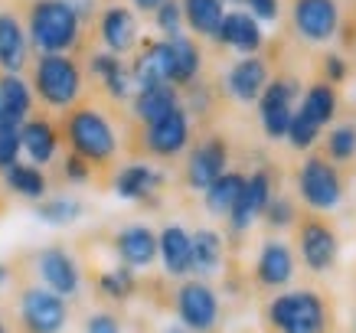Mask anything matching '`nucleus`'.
<instances>
[{
  "instance_id": "nucleus-43",
  "label": "nucleus",
  "mask_w": 356,
  "mask_h": 333,
  "mask_svg": "<svg viewBox=\"0 0 356 333\" xmlns=\"http://www.w3.org/2000/svg\"><path fill=\"white\" fill-rule=\"evenodd\" d=\"M86 333H121V323L115 314H92L86 320Z\"/></svg>"
},
{
  "instance_id": "nucleus-16",
  "label": "nucleus",
  "mask_w": 356,
  "mask_h": 333,
  "mask_svg": "<svg viewBox=\"0 0 356 333\" xmlns=\"http://www.w3.org/2000/svg\"><path fill=\"white\" fill-rule=\"evenodd\" d=\"M115 193L121 200H128V203H144V200H151L163 190V173L157 167L144 161H131L124 163L118 173H115Z\"/></svg>"
},
{
  "instance_id": "nucleus-31",
  "label": "nucleus",
  "mask_w": 356,
  "mask_h": 333,
  "mask_svg": "<svg viewBox=\"0 0 356 333\" xmlns=\"http://www.w3.org/2000/svg\"><path fill=\"white\" fill-rule=\"evenodd\" d=\"M180 7H184V23L190 26V30L200 33V36L216 40L219 23H222V17H226L222 0H180Z\"/></svg>"
},
{
  "instance_id": "nucleus-39",
  "label": "nucleus",
  "mask_w": 356,
  "mask_h": 333,
  "mask_svg": "<svg viewBox=\"0 0 356 333\" xmlns=\"http://www.w3.org/2000/svg\"><path fill=\"white\" fill-rule=\"evenodd\" d=\"M265 219H268V226H278V229H284V226H291L294 219H298V213H294V203L288 200V196H278V193H271V200H268V206H265Z\"/></svg>"
},
{
  "instance_id": "nucleus-19",
  "label": "nucleus",
  "mask_w": 356,
  "mask_h": 333,
  "mask_svg": "<svg viewBox=\"0 0 356 333\" xmlns=\"http://www.w3.org/2000/svg\"><path fill=\"white\" fill-rule=\"evenodd\" d=\"M115 252H118L121 265L128 268H147L157 258V232L144 222H131L115 236Z\"/></svg>"
},
{
  "instance_id": "nucleus-28",
  "label": "nucleus",
  "mask_w": 356,
  "mask_h": 333,
  "mask_svg": "<svg viewBox=\"0 0 356 333\" xmlns=\"http://www.w3.org/2000/svg\"><path fill=\"white\" fill-rule=\"evenodd\" d=\"M190 245H193V275L200 278H213L219 275L222 261H226V242L216 229H196L190 232Z\"/></svg>"
},
{
  "instance_id": "nucleus-9",
  "label": "nucleus",
  "mask_w": 356,
  "mask_h": 333,
  "mask_svg": "<svg viewBox=\"0 0 356 333\" xmlns=\"http://www.w3.org/2000/svg\"><path fill=\"white\" fill-rule=\"evenodd\" d=\"M229 170V144L226 138H219V134H209L196 144L190 157H186V167H184V180L190 190L196 193H203L209 183L222 177Z\"/></svg>"
},
{
  "instance_id": "nucleus-36",
  "label": "nucleus",
  "mask_w": 356,
  "mask_h": 333,
  "mask_svg": "<svg viewBox=\"0 0 356 333\" xmlns=\"http://www.w3.org/2000/svg\"><path fill=\"white\" fill-rule=\"evenodd\" d=\"M317 134H321V124H314L301 108H298V111L291 115V124H288V134H284V138L291 140L294 151H307L314 140H317Z\"/></svg>"
},
{
  "instance_id": "nucleus-41",
  "label": "nucleus",
  "mask_w": 356,
  "mask_h": 333,
  "mask_svg": "<svg viewBox=\"0 0 356 333\" xmlns=\"http://www.w3.org/2000/svg\"><path fill=\"white\" fill-rule=\"evenodd\" d=\"M92 170H95L92 163H88V161H82L79 154H72V151H69V157H65V163H63L65 180H69V183H79V186H82V183H88V180H92Z\"/></svg>"
},
{
  "instance_id": "nucleus-3",
  "label": "nucleus",
  "mask_w": 356,
  "mask_h": 333,
  "mask_svg": "<svg viewBox=\"0 0 356 333\" xmlns=\"http://www.w3.org/2000/svg\"><path fill=\"white\" fill-rule=\"evenodd\" d=\"M33 92L49 108H72L82 95V69L69 53H43L33 65Z\"/></svg>"
},
{
  "instance_id": "nucleus-40",
  "label": "nucleus",
  "mask_w": 356,
  "mask_h": 333,
  "mask_svg": "<svg viewBox=\"0 0 356 333\" xmlns=\"http://www.w3.org/2000/svg\"><path fill=\"white\" fill-rule=\"evenodd\" d=\"M20 154H23L20 128H13V124H0V170L20 161Z\"/></svg>"
},
{
  "instance_id": "nucleus-45",
  "label": "nucleus",
  "mask_w": 356,
  "mask_h": 333,
  "mask_svg": "<svg viewBox=\"0 0 356 333\" xmlns=\"http://www.w3.org/2000/svg\"><path fill=\"white\" fill-rule=\"evenodd\" d=\"M69 7L76 10V17H79V20L86 23L88 17L95 13V0H69Z\"/></svg>"
},
{
  "instance_id": "nucleus-47",
  "label": "nucleus",
  "mask_w": 356,
  "mask_h": 333,
  "mask_svg": "<svg viewBox=\"0 0 356 333\" xmlns=\"http://www.w3.org/2000/svg\"><path fill=\"white\" fill-rule=\"evenodd\" d=\"M161 333H193V330H186L184 323H167V327H163Z\"/></svg>"
},
{
  "instance_id": "nucleus-46",
  "label": "nucleus",
  "mask_w": 356,
  "mask_h": 333,
  "mask_svg": "<svg viewBox=\"0 0 356 333\" xmlns=\"http://www.w3.org/2000/svg\"><path fill=\"white\" fill-rule=\"evenodd\" d=\"M131 3H134L138 10H144V13H154L163 3V0H131Z\"/></svg>"
},
{
  "instance_id": "nucleus-34",
  "label": "nucleus",
  "mask_w": 356,
  "mask_h": 333,
  "mask_svg": "<svg viewBox=\"0 0 356 333\" xmlns=\"http://www.w3.org/2000/svg\"><path fill=\"white\" fill-rule=\"evenodd\" d=\"M301 111L314 121V124H321V128L330 124L337 115V92L330 88V82H314L301 101Z\"/></svg>"
},
{
  "instance_id": "nucleus-12",
  "label": "nucleus",
  "mask_w": 356,
  "mask_h": 333,
  "mask_svg": "<svg viewBox=\"0 0 356 333\" xmlns=\"http://www.w3.org/2000/svg\"><path fill=\"white\" fill-rule=\"evenodd\" d=\"M271 193H275V183H271L268 170L248 173L242 193L236 196V203H232V209H229V226H232V232H248L252 222L265 213Z\"/></svg>"
},
{
  "instance_id": "nucleus-50",
  "label": "nucleus",
  "mask_w": 356,
  "mask_h": 333,
  "mask_svg": "<svg viewBox=\"0 0 356 333\" xmlns=\"http://www.w3.org/2000/svg\"><path fill=\"white\" fill-rule=\"evenodd\" d=\"M0 333H7V327H3V320H0Z\"/></svg>"
},
{
  "instance_id": "nucleus-32",
  "label": "nucleus",
  "mask_w": 356,
  "mask_h": 333,
  "mask_svg": "<svg viewBox=\"0 0 356 333\" xmlns=\"http://www.w3.org/2000/svg\"><path fill=\"white\" fill-rule=\"evenodd\" d=\"M242 186H245V173L226 170L222 177H216V180L203 190L206 209H209L213 216H229V209H232V203H236V196L242 193Z\"/></svg>"
},
{
  "instance_id": "nucleus-38",
  "label": "nucleus",
  "mask_w": 356,
  "mask_h": 333,
  "mask_svg": "<svg viewBox=\"0 0 356 333\" xmlns=\"http://www.w3.org/2000/svg\"><path fill=\"white\" fill-rule=\"evenodd\" d=\"M327 154L334 161H350L356 157V128L353 124H340L327 134Z\"/></svg>"
},
{
  "instance_id": "nucleus-42",
  "label": "nucleus",
  "mask_w": 356,
  "mask_h": 333,
  "mask_svg": "<svg viewBox=\"0 0 356 333\" xmlns=\"http://www.w3.org/2000/svg\"><path fill=\"white\" fill-rule=\"evenodd\" d=\"M242 3L248 7V13H252L255 20H265V23L278 20V13H281L278 0H242Z\"/></svg>"
},
{
  "instance_id": "nucleus-44",
  "label": "nucleus",
  "mask_w": 356,
  "mask_h": 333,
  "mask_svg": "<svg viewBox=\"0 0 356 333\" xmlns=\"http://www.w3.org/2000/svg\"><path fill=\"white\" fill-rule=\"evenodd\" d=\"M324 72H327V82H340L346 76V65L340 56H327L324 59Z\"/></svg>"
},
{
  "instance_id": "nucleus-49",
  "label": "nucleus",
  "mask_w": 356,
  "mask_h": 333,
  "mask_svg": "<svg viewBox=\"0 0 356 333\" xmlns=\"http://www.w3.org/2000/svg\"><path fill=\"white\" fill-rule=\"evenodd\" d=\"M226 3H242V0H222V7H226Z\"/></svg>"
},
{
  "instance_id": "nucleus-37",
  "label": "nucleus",
  "mask_w": 356,
  "mask_h": 333,
  "mask_svg": "<svg viewBox=\"0 0 356 333\" xmlns=\"http://www.w3.org/2000/svg\"><path fill=\"white\" fill-rule=\"evenodd\" d=\"M154 23L163 33V40L180 36L184 33V7H180V0H163L161 7L154 10Z\"/></svg>"
},
{
  "instance_id": "nucleus-20",
  "label": "nucleus",
  "mask_w": 356,
  "mask_h": 333,
  "mask_svg": "<svg viewBox=\"0 0 356 333\" xmlns=\"http://www.w3.org/2000/svg\"><path fill=\"white\" fill-rule=\"evenodd\" d=\"M59 144H63V138H59V131H56L53 121L26 118L20 124V147H23V154L30 157V163H36V167L53 163L56 154H59Z\"/></svg>"
},
{
  "instance_id": "nucleus-7",
  "label": "nucleus",
  "mask_w": 356,
  "mask_h": 333,
  "mask_svg": "<svg viewBox=\"0 0 356 333\" xmlns=\"http://www.w3.org/2000/svg\"><path fill=\"white\" fill-rule=\"evenodd\" d=\"M20 320L26 333H63L69 323V304L49 288H26L20 298Z\"/></svg>"
},
{
  "instance_id": "nucleus-11",
  "label": "nucleus",
  "mask_w": 356,
  "mask_h": 333,
  "mask_svg": "<svg viewBox=\"0 0 356 333\" xmlns=\"http://www.w3.org/2000/svg\"><path fill=\"white\" fill-rule=\"evenodd\" d=\"M294 98H298V86L291 79H275V82L261 88L259 118L268 138H284L288 134V124H291L294 115Z\"/></svg>"
},
{
  "instance_id": "nucleus-23",
  "label": "nucleus",
  "mask_w": 356,
  "mask_h": 333,
  "mask_svg": "<svg viewBox=\"0 0 356 333\" xmlns=\"http://www.w3.org/2000/svg\"><path fill=\"white\" fill-rule=\"evenodd\" d=\"M92 76L102 82V88L108 92L115 101H131V95H134V76H131V65L121 59V56L115 53H98L92 56Z\"/></svg>"
},
{
  "instance_id": "nucleus-15",
  "label": "nucleus",
  "mask_w": 356,
  "mask_h": 333,
  "mask_svg": "<svg viewBox=\"0 0 356 333\" xmlns=\"http://www.w3.org/2000/svg\"><path fill=\"white\" fill-rule=\"evenodd\" d=\"M98 36L105 49L115 56H124L131 53L134 46L140 43V26H138V17L128 10V7H105L102 17H98Z\"/></svg>"
},
{
  "instance_id": "nucleus-33",
  "label": "nucleus",
  "mask_w": 356,
  "mask_h": 333,
  "mask_svg": "<svg viewBox=\"0 0 356 333\" xmlns=\"http://www.w3.org/2000/svg\"><path fill=\"white\" fill-rule=\"evenodd\" d=\"M86 203L79 196H43L36 203V219H43L46 226H72L76 219H82Z\"/></svg>"
},
{
  "instance_id": "nucleus-2",
  "label": "nucleus",
  "mask_w": 356,
  "mask_h": 333,
  "mask_svg": "<svg viewBox=\"0 0 356 333\" xmlns=\"http://www.w3.org/2000/svg\"><path fill=\"white\" fill-rule=\"evenodd\" d=\"M65 144L92 167H105L118 154V134L111 128V121L92 105L72 108L65 115Z\"/></svg>"
},
{
  "instance_id": "nucleus-26",
  "label": "nucleus",
  "mask_w": 356,
  "mask_h": 333,
  "mask_svg": "<svg viewBox=\"0 0 356 333\" xmlns=\"http://www.w3.org/2000/svg\"><path fill=\"white\" fill-rule=\"evenodd\" d=\"M131 76H134V86L138 88L170 82V46H167V40H154V43L140 46L138 59L131 63Z\"/></svg>"
},
{
  "instance_id": "nucleus-14",
  "label": "nucleus",
  "mask_w": 356,
  "mask_h": 333,
  "mask_svg": "<svg viewBox=\"0 0 356 333\" xmlns=\"http://www.w3.org/2000/svg\"><path fill=\"white\" fill-rule=\"evenodd\" d=\"M294 26L304 40L311 43H324L337 33L340 10L334 0H294Z\"/></svg>"
},
{
  "instance_id": "nucleus-25",
  "label": "nucleus",
  "mask_w": 356,
  "mask_h": 333,
  "mask_svg": "<svg viewBox=\"0 0 356 333\" xmlns=\"http://www.w3.org/2000/svg\"><path fill=\"white\" fill-rule=\"evenodd\" d=\"M180 105V92L170 82H161V86H140L134 88L131 95V115L140 121V124H151V121L163 118L167 111Z\"/></svg>"
},
{
  "instance_id": "nucleus-21",
  "label": "nucleus",
  "mask_w": 356,
  "mask_h": 333,
  "mask_svg": "<svg viewBox=\"0 0 356 333\" xmlns=\"http://www.w3.org/2000/svg\"><path fill=\"white\" fill-rule=\"evenodd\" d=\"M268 86V65L259 56H242L226 72V88L236 101H259L261 88Z\"/></svg>"
},
{
  "instance_id": "nucleus-35",
  "label": "nucleus",
  "mask_w": 356,
  "mask_h": 333,
  "mask_svg": "<svg viewBox=\"0 0 356 333\" xmlns=\"http://www.w3.org/2000/svg\"><path fill=\"white\" fill-rule=\"evenodd\" d=\"M98 288H102V294H105V298H111V301H128L131 294H134V288H138L134 268L118 265V268H111V271H102Z\"/></svg>"
},
{
  "instance_id": "nucleus-48",
  "label": "nucleus",
  "mask_w": 356,
  "mask_h": 333,
  "mask_svg": "<svg viewBox=\"0 0 356 333\" xmlns=\"http://www.w3.org/2000/svg\"><path fill=\"white\" fill-rule=\"evenodd\" d=\"M3 281H7V268H3V265H0V284H3Z\"/></svg>"
},
{
  "instance_id": "nucleus-27",
  "label": "nucleus",
  "mask_w": 356,
  "mask_h": 333,
  "mask_svg": "<svg viewBox=\"0 0 356 333\" xmlns=\"http://www.w3.org/2000/svg\"><path fill=\"white\" fill-rule=\"evenodd\" d=\"M33 111V88L17 72H0V124L20 128Z\"/></svg>"
},
{
  "instance_id": "nucleus-5",
  "label": "nucleus",
  "mask_w": 356,
  "mask_h": 333,
  "mask_svg": "<svg viewBox=\"0 0 356 333\" xmlns=\"http://www.w3.org/2000/svg\"><path fill=\"white\" fill-rule=\"evenodd\" d=\"M298 193L311 209L327 213L343 200V180L327 157H307L298 170Z\"/></svg>"
},
{
  "instance_id": "nucleus-6",
  "label": "nucleus",
  "mask_w": 356,
  "mask_h": 333,
  "mask_svg": "<svg viewBox=\"0 0 356 333\" xmlns=\"http://www.w3.org/2000/svg\"><path fill=\"white\" fill-rule=\"evenodd\" d=\"M177 317L186 330L213 333L219 323V294L200 278L184 281L177 288Z\"/></svg>"
},
{
  "instance_id": "nucleus-17",
  "label": "nucleus",
  "mask_w": 356,
  "mask_h": 333,
  "mask_svg": "<svg viewBox=\"0 0 356 333\" xmlns=\"http://www.w3.org/2000/svg\"><path fill=\"white\" fill-rule=\"evenodd\" d=\"M157 255L163 261V271L170 278H186L193 275V245H190V232L180 222L161 229L157 236Z\"/></svg>"
},
{
  "instance_id": "nucleus-30",
  "label": "nucleus",
  "mask_w": 356,
  "mask_h": 333,
  "mask_svg": "<svg viewBox=\"0 0 356 333\" xmlns=\"http://www.w3.org/2000/svg\"><path fill=\"white\" fill-rule=\"evenodd\" d=\"M3 183H7V190L23 200H33V203H40L46 193H49V180H46V173L36 167V163H10V167H3L0 170Z\"/></svg>"
},
{
  "instance_id": "nucleus-24",
  "label": "nucleus",
  "mask_w": 356,
  "mask_h": 333,
  "mask_svg": "<svg viewBox=\"0 0 356 333\" xmlns=\"http://www.w3.org/2000/svg\"><path fill=\"white\" fill-rule=\"evenodd\" d=\"M255 278H259L261 288H284L294 278L291 248L284 245V242H278V238L265 242L259 252V261H255Z\"/></svg>"
},
{
  "instance_id": "nucleus-18",
  "label": "nucleus",
  "mask_w": 356,
  "mask_h": 333,
  "mask_svg": "<svg viewBox=\"0 0 356 333\" xmlns=\"http://www.w3.org/2000/svg\"><path fill=\"white\" fill-rule=\"evenodd\" d=\"M216 40L222 46H229V49L242 53V56H255L261 49V43H265L259 20L245 10H226V17L219 23Z\"/></svg>"
},
{
  "instance_id": "nucleus-13",
  "label": "nucleus",
  "mask_w": 356,
  "mask_h": 333,
  "mask_svg": "<svg viewBox=\"0 0 356 333\" xmlns=\"http://www.w3.org/2000/svg\"><path fill=\"white\" fill-rule=\"evenodd\" d=\"M36 271H40V278H43L46 288L53 291V294H59V298H72L79 291V284H82L76 258L69 255L63 245L43 248V252L36 255Z\"/></svg>"
},
{
  "instance_id": "nucleus-4",
  "label": "nucleus",
  "mask_w": 356,
  "mask_h": 333,
  "mask_svg": "<svg viewBox=\"0 0 356 333\" xmlns=\"http://www.w3.org/2000/svg\"><path fill=\"white\" fill-rule=\"evenodd\" d=\"M268 323L278 333H327V304L317 291H288L268 304Z\"/></svg>"
},
{
  "instance_id": "nucleus-10",
  "label": "nucleus",
  "mask_w": 356,
  "mask_h": 333,
  "mask_svg": "<svg viewBox=\"0 0 356 333\" xmlns=\"http://www.w3.org/2000/svg\"><path fill=\"white\" fill-rule=\"evenodd\" d=\"M298 245H301V258L304 265L317 275H324V271L334 268L337 255H340V238H337L334 226L327 222V219H304L301 229H298Z\"/></svg>"
},
{
  "instance_id": "nucleus-22",
  "label": "nucleus",
  "mask_w": 356,
  "mask_h": 333,
  "mask_svg": "<svg viewBox=\"0 0 356 333\" xmlns=\"http://www.w3.org/2000/svg\"><path fill=\"white\" fill-rule=\"evenodd\" d=\"M26 59H30L26 26L10 10H0V72H17L20 76Z\"/></svg>"
},
{
  "instance_id": "nucleus-1",
  "label": "nucleus",
  "mask_w": 356,
  "mask_h": 333,
  "mask_svg": "<svg viewBox=\"0 0 356 333\" xmlns=\"http://www.w3.org/2000/svg\"><path fill=\"white\" fill-rule=\"evenodd\" d=\"M82 20L69 7V0H33L26 40L36 53H69L79 43Z\"/></svg>"
},
{
  "instance_id": "nucleus-8",
  "label": "nucleus",
  "mask_w": 356,
  "mask_h": 333,
  "mask_svg": "<svg viewBox=\"0 0 356 333\" xmlns=\"http://www.w3.org/2000/svg\"><path fill=\"white\" fill-rule=\"evenodd\" d=\"M190 111L184 105H177L173 111H167L163 118L144 124V147L147 154L161 157V161H170L177 154H184L190 147Z\"/></svg>"
},
{
  "instance_id": "nucleus-29",
  "label": "nucleus",
  "mask_w": 356,
  "mask_h": 333,
  "mask_svg": "<svg viewBox=\"0 0 356 333\" xmlns=\"http://www.w3.org/2000/svg\"><path fill=\"white\" fill-rule=\"evenodd\" d=\"M170 46V82L173 86H193L196 76H200V69H203V53H200V46L190 40V36H173L167 40Z\"/></svg>"
}]
</instances>
